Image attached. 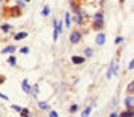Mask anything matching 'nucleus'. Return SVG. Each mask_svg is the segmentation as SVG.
Listing matches in <instances>:
<instances>
[{
    "instance_id": "nucleus-1",
    "label": "nucleus",
    "mask_w": 134,
    "mask_h": 117,
    "mask_svg": "<svg viewBox=\"0 0 134 117\" xmlns=\"http://www.w3.org/2000/svg\"><path fill=\"white\" fill-rule=\"evenodd\" d=\"M89 18H91L89 15H82V10H81V11H79L78 15H73V19H71V23H74L76 26H84L86 23H87L86 19H89Z\"/></svg>"
},
{
    "instance_id": "nucleus-2",
    "label": "nucleus",
    "mask_w": 134,
    "mask_h": 117,
    "mask_svg": "<svg viewBox=\"0 0 134 117\" xmlns=\"http://www.w3.org/2000/svg\"><path fill=\"white\" fill-rule=\"evenodd\" d=\"M21 13H23V10L18 8V6L15 5V6H12V8H8L7 11L3 13V16H5V18H7V16H10V18H20Z\"/></svg>"
},
{
    "instance_id": "nucleus-3",
    "label": "nucleus",
    "mask_w": 134,
    "mask_h": 117,
    "mask_svg": "<svg viewBox=\"0 0 134 117\" xmlns=\"http://www.w3.org/2000/svg\"><path fill=\"white\" fill-rule=\"evenodd\" d=\"M70 42L73 43V45H76V43H79L81 40H82V35H81V32H79V29H73V31L70 32Z\"/></svg>"
},
{
    "instance_id": "nucleus-4",
    "label": "nucleus",
    "mask_w": 134,
    "mask_h": 117,
    "mask_svg": "<svg viewBox=\"0 0 134 117\" xmlns=\"http://www.w3.org/2000/svg\"><path fill=\"white\" fill-rule=\"evenodd\" d=\"M118 64H116V60H113L110 63V67H108V72H107V79H111V75H116L118 72Z\"/></svg>"
},
{
    "instance_id": "nucleus-5",
    "label": "nucleus",
    "mask_w": 134,
    "mask_h": 117,
    "mask_svg": "<svg viewBox=\"0 0 134 117\" xmlns=\"http://www.w3.org/2000/svg\"><path fill=\"white\" fill-rule=\"evenodd\" d=\"M70 6H71V11L73 15H78L81 11V3H79V0H70Z\"/></svg>"
},
{
    "instance_id": "nucleus-6",
    "label": "nucleus",
    "mask_w": 134,
    "mask_h": 117,
    "mask_svg": "<svg viewBox=\"0 0 134 117\" xmlns=\"http://www.w3.org/2000/svg\"><path fill=\"white\" fill-rule=\"evenodd\" d=\"M105 40H107V35H105V32H103V31L97 32V35H95V43H97L99 47H102V45H105Z\"/></svg>"
},
{
    "instance_id": "nucleus-7",
    "label": "nucleus",
    "mask_w": 134,
    "mask_h": 117,
    "mask_svg": "<svg viewBox=\"0 0 134 117\" xmlns=\"http://www.w3.org/2000/svg\"><path fill=\"white\" fill-rule=\"evenodd\" d=\"M105 19V13H103V10H97L94 15H92V21H103Z\"/></svg>"
},
{
    "instance_id": "nucleus-8",
    "label": "nucleus",
    "mask_w": 134,
    "mask_h": 117,
    "mask_svg": "<svg viewBox=\"0 0 134 117\" xmlns=\"http://www.w3.org/2000/svg\"><path fill=\"white\" fill-rule=\"evenodd\" d=\"M103 27H105V23L103 21H92V29H94L95 32L103 31Z\"/></svg>"
},
{
    "instance_id": "nucleus-9",
    "label": "nucleus",
    "mask_w": 134,
    "mask_h": 117,
    "mask_svg": "<svg viewBox=\"0 0 134 117\" xmlns=\"http://www.w3.org/2000/svg\"><path fill=\"white\" fill-rule=\"evenodd\" d=\"M21 88H23L24 93L31 95V85H29V80H27V79H23L21 80Z\"/></svg>"
},
{
    "instance_id": "nucleus-10",
    "label": "nucleus",
    "mask_w": 134,
    "mask_h": 117,
    "mask_svg": "<svg viewBox=\"0 0 134 117\" xmlns=\"http://www.w3.org/2000/svg\"><path fill=\"white\" fill-rule=\"evenodd\" d=\"M16 50H18V48H16L15 45H7L5 48H2V53H3V55H13Z\"/></svg>"
},
{
    "instance_id": "nucleus-11",
    "label": "nucleus",
    "mask_w": 134,
    "mask_h": 117,
    "mask_svg": "<svg viewBox=\"0 0 134 117\" xmlns=\"http://www.w3.org/2000/svg\"><path fill=\"white\" fill-rule=\"evenodd\" d=\"M71 63L73 64H84L86 63V58L84 56H78V55H73L71 56Z\"/></svg>"
},
{
    "instance_id": "nucleus-12",
    "label": "nucleus",
    "mask_w": 134,
    "mask_h": 117,
    "mask_svg": "<svg viewBox=\"0 0 134 117\" xmlns=\"http://www.w3.org/2000/svg\"><path fill=\"white\" fill-rule=\"evenodd\" d=\"M132 104H134V96L132 95H128L126 98H124V108L129 109V108H132Z\"/></svg>"
},
{
    "instance_id": "nucleus-13",
    "label": "nucleus",
    "mask_w": 134,
    "mask_h": 117,
    "mask_svg": "<svg viewBox=\"0 0 134 117\" xmlns=\"http://www.w3.org/2000/svg\"><path fill=\"white\" fill-rule=\"evenodd\" d=\"M118 117H134V108H129L126 111H121L118 114Z\"/></svg>"
},
{
    "instance_id": "nucleus-14",
    "label": "nucleus",
    "mask_w": 134,
    "mask_h": 117,
    "mask_svg": "<svg viewBox=\"0 0 134 117\" xmlns=\"http://www.w3.org/2000/svg\"><path fill=\"white\" fill-rule=\"evenodd\" d=\"M12 29H13V26H12L10 23H3L2 26H0V31H2V32H5V34L12 32Z\"/></svg>"
},
{
    "instance_id": "nucleus-15",
    "label": "nucleus",
    "mask_w": 134,
    "mask_h": 117,
    "mask_svg": "<svg viewBox=\"0 0 134 117\" xmlns=\"http://www.w3.org/2000/svg\"><path fill=\"white\" fill-rule=\"evenodd\" d=\"M37 106H39L41 111H50V104L47 103V101H39V103H37Z\"/></svg>"
},
{
    "instance_id": "nucleus-16",
    "label": "nucleus",
    "mask_w": 134,
    "mask_h": 117,
    "mask_svg": "<svg viewBox=\"0 0 134 117\" xmlns=\"http://www.w3.org/2000/svg\"><path fill=\"white\" fill-rule=\"evenodd\" d=\"M26 37H27V32H26V31H21V32H18V34L13 35V38H15L16 42H18V40H23V38H26Z\"/></svg>"
},
{
    "instance_id": "nucleus-17",
    "label": "nucleus",
    "mask_w": 134,
    "mask_h": 117,
    "mask_svg": "<svg viewBox=\"0 0 134 117\" xmlns=\"http://www.w3.org/2000/svg\"><path fill=\"white\" fill-rule=\"evenodd\" d=\"M31 95L34 96V98H37V96H39V83L31 85Z\"/></svg>"
},
{
    "instance_id": "nucleus-18",
    "label": "nucleus",
    "mask_w": 134,
    "mask_h": 117,
    "mask_svg": "<svg viewBox=\"0 0 134 117\" xmlns=\"http://www.w3.org/2000/svg\"><path fill=\"white\" fill-rule=\"evenodd\" d=\"M65 26L68 27V29L71 27V13H70V11L65 13Z\"/></svg>"
},
{
    "instance_id": "nucleus-19",
    "label": "nucleus",
    "mask_w": 134,
    "mask_h": 117,
    "mask_svg": "<svg viewBox=\"0 0 134 117\" xmlns=\"http://www.w3.org/2000/svg\"><path fill=\"white\" fill-rule=\"evenodd\" d=\"M7 63L10 64L12 67H15V66H16V56H15V55H8V60H7Z\"/></svg>"
},
{
    "instance_id": "nucleus-20",
    "label": "nucleus",
    "mask_w": 134,
    "mask_h": 117,
    "mask_svg": "<svg viewBox=\"0 0 134 117\" xmlns=\"http://www.w3.org/2000/svg\"><path fill=\"white\" fill-rule=\"evenodd\" d=\"M29 112H31V109H29V108H21V111H20L21 117H32Z\"/></svg>"
},
{
    "instance_id": "nucleus-21",
    "label": "nucleus",
    "mask_w": 134,
    "mask_h": 117,
    "mask_svg": "<svg viewBox=\"0 0 134 117\" xmlns=\"http://www.w3.org/2000/svg\"><path fill=\"white\" fill-rule=\"evenodd\" d=\"M91 112H92V106L89 104L87 108H86V109L81 112V117H89V115H91Z\"/></svg>"
},
{
    "instance_id": "nucleus-22",
    "label": "nucleus",
    "mask_w": 134,
    "mask_h": 117,
    "mask_svg": "<svg viewBox=\"0 0 134 117\" xmlns=\"http://www.w3.org/2000/svg\"><path fill=\"white\" fill-rule=\"evenodd\" d=\"M92 56H94L92 48H84V58H92Z\"/></svg>"
},
{
    "instance_id": "nucleus-23",
    "label": "nucleus",
    "mask_w": 134,
    "mask_h": 117,
    "mask_svg": "<svg viewBox=\"0 0 134 117\" xmlns=\"http://www.w3.org/2000/svg\"><path fill=\"white\" fill-rule=\"evenodd\" d=\"M50 11H52V10H50V6H49V5H45V6L42 8L41 15H42V16H49V15H50Z\"/></svg>"
},
{
    "instance_id": "nucleus-24",
    "label": "nucleus",
    "mask_w": 134,
    "mask_h": 117,
    "mask_svg": "<svg viewBox=\"0 0 134 117\" xmlns=\"http://www.w3.org/2000/svg\"><path fill=\"white\" fill-rule=\"evenodd\" d=\"M78 109H79V106L76 104V103H73V104L70 106V112H71V114H76V112H78Z\"/></svg>"
},
{
    "instance_id": "nucleus-25",
    "label": "nucleus",
    "mask_w": 134,
    "mask_h": 117,
    "mask_svg": "<svg viewBox=\"0 0 134 117\" xmlns=\"http://www.w3.org/2000/svg\"><path fill=\"white\" fill-rule=\"evenodd\" d=\"M16 6L23 10V8H26V2L24 0H16Z\"/></svg>"
},
{
    "instance_id": "nucleus-26",
    "label": "nucleus",
    "mask_w": 134,
    "mask_h": 117,
    "mask_svg": "<svg viewBox=\"0 0 134 117\" xmlns=\"http://www.w3.org/2000/svg\"><path fill=\"white\" fill-rule=\"evenodd\" d=\"M47 117H60V115H58V112H57V111L50 109V111H49V114H47Z\"/></svg>"
},
{
    "instance_id": "nucleus-27",
    "label": "nucleus",
    "mask_w": 134,
    "mask_h": 117,
    "mask_svg": "<svg viewBox=\"0 0 134 117\" xmlns=\"http://www.w3.org/2000/svg\"><path fill=\"white\" fill-rule=\"evenodd\" d=\"M123 40H124V37H123V35H118L116 38H115V43H116V45H120Z\"/></svg>"
},
{
    "instance_id": "nucleus-28",
    "label": "nucleus",
    "mask_w": 134,
    "mask_h": 117,
    "mask_svg": "<svg viewBox=\"0 0 134 117\" xmlns=\"http://www.w3.org/2000/svg\"><path fill=\"white\" fill-rule=\"evenodd\" d=\"M132 92H134V83L131 82V83L128 85V93H129V95H132Z\"/></svg>"
},
{
    "instance_id": "nucleus-29",
    "label": "nucleus",
    "mask_w": 134,
    "mask_h": 117,
    "mask_svg": "<svg viewBox=\"0 0 134 117\" xmlns=\"http://www.w3.org/2000/svg\"><path fill=\"white\" fill-rule=\"evenodd\" d=\"M20 53H23V55H27V53H29V48H27V47H23V48H20Z\"/></svg>"
},
{
    "instance_id": "nucleus-30",
    "label": "nucleus",
    "mask_w": 134,
    "mask_h": 117,
    "mask_svg": "<svg viewBox=\"0 0 134 117\" xmlns=\"http://www.w3.org/2000/svg\"><path fill=\"white\" fill-rule=\"evenodd\" d=\"M12 109L16 111V112H20L21 111V106H18V104H12Z\"/></svg>"
},
{
    "instance_id": "nucleus-31",
    "label": "nucleus",
    "mask_w": 134,
    "mask_h": 117,
    "mask_svg": "<svg viewBox=\"0 0 134 117\" xmlns=\"http://www.w3.org/2000/svg\"><path fill=\"white\" fill-rule=\"evenodd\" d=\"M0 98H2V100H5V101H10V98H8V95H5V93H2V92H0Z\"/></svg>"
},
{
    "instance_id": "nucleus-32",
    "label": "nucleus",
    "mask_w": 134,
    "mask_h": 117,
    "mask_svg": "<svg viewBox=\"0 0 134 117\" xmlns=\"http://www.w3.org/2000/svg\"><path fill=\"white\" fill-rule=\"evenodd\" d=\"M5 82H7V77L5 75H0V85H3Z\"/></svg>"
},
{
    "instance_id": "nucleus-33",
    "label": "nucleus",
    "mask_w": 134,
    "mask_h": 117,
    "mask_svg": "<svg viewBox=\"0 0 134 117\" xmlns=\"http://www.w3.org/2000/svg\"><path fill=\"white\" fill-rule=\"evenodd\" d=\"M132 67H134V61H129V64H128V71H132Z\"/></svg>"
},
{
    "instance_id": "nucleus-34",
    "label": "nucleus",
    "mask_w": 134,
    "mask_h": 117,
    "mask_svg": "<svg viewBox=\"0 0 134 117\" xmlns=\"http://www.w3.org/2000/svg\"><path fill=\"white\" fill-rule=\"evenodd\" d=\"M108 117H118V112H115V111H113V112H110Z\"/></svg>"
},
{
    "instance_id": "nucleus-35",
    "label": "nucleus",
    "mask_w": 134,
    "mask_h": 117,
    "mask_svg": "<svg viewBox=\"0 0 134 117\" xmlns=\"http://www.w3.org/2000/svg\"><path fill=\"white\" fill-rule=\"evenodd\" d=\"M3 2H5V0H0V8H2V5H3Z\"/></svg>"
},
{
    "instance_id": "nucleus-36",
    "label": "nucleus",
    "mask_w": 134,
    "mask_h": 117,
    "mask_svg": "<svg viewBox=\"0 0 134 117\" xmlns=\"http://www.w3.org/2000/svg\"><path fill=\"white\" fill-rule=\"evenodd\" d=\"M97 2H99V3H103V2H105V0H97Z\"/></svg>"
},
{
    "instance_id": "nucleus-37",
    "label": "nucleus",
    "mask_w": 134,
    "mask_h": 117,
    "mask_svg": "<svg viewBox=\"0 0 134 117\" xmlns=\"http://www.w3.org/2000/svg\"><path fill=\"white\" fill-rule=\"evenodd\" d=\"M124 3V0H120V5H123Z\"/></svg>"
},
{
    "instance_id": "nucleus-38",
    "label": "nucleus",
    "mask_w": 134,
    "mask_h": 117,
    "mask_svg": "<svg viewBox=\"0 0 134 117\" xmlns=\"http://www.w3.org/2000/svg\"><path fill=\"white\" fill-rule=\"evenodd\" d=\"M24 2H26V3H27V2H31V0H24Z\"/></svg>"
},
{
    "instance_id": "nucleus-39",
    "label": "nucleus",
    "mask_w": 134,
    "mask_h": 117,
    "mask_svg": "<svg viewBox=\"0 0 134 117\" xmlns=\"http://www.w3.org/2000/svg\"><path fill=\"white\" fill-rule=\"evenodd\" d=\"M0 117H2V115H0Z\"/></svg>"
}]
</instances>
